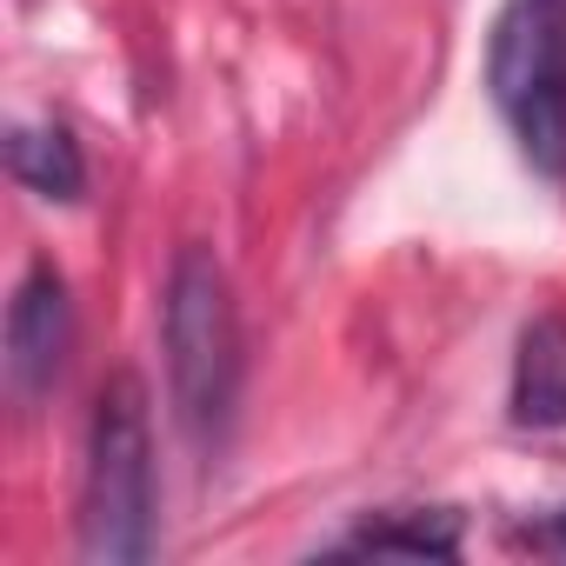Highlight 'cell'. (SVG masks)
<instances>
[{"label":"cell","instance_id":"obj_6","mask_svg":"<svg viewBox=\"0 0 566 566\" xmlns=\"http://www.w3.org/2000/svg\"><path fill=\"white\" fill-rule=\"evenodd\" d=\"M334 553H354V559H453L460 553V513H447V506L380 513V520L354 526Z\"/></svg>","mask_w":566,"mask_h":566},{"label":"cell","instance_id":"obj_5","mask_svg":"<svg viewBox=\"0 0 566 566\" xmlns=\"http://www.w3.org/2000/svg\"><path fill=\"white\" fill-rule=\"evenodd\" d=\"M506 407H513V427H533V433L566 427V314L559 307H546L520 327Z\"/></svg>","mask_w":566,"mask_h":566},{"label":"cell","instance_id":"obj_2","mask_svg":"<svg viewBox=\"0 0 566 566\" xmlns=\"http://www.w3.org/2000/svg\"><path fill=\"white\" fill-rule=\"evenodd\" d=\"M154 553V420L140 380H107L87 420L81 467V559L140 566Z\"/></svg>","mask_w":566,"mask_h":566},{"label":"cell","instance_id":"obj_8","mask_svg":"<svg viewBox=\"0 0 566 566\" xmlns=\"http://www.w3.org/2000/svg\"><path fill=\"white\" fill-rule=\"evenodd\" d=\"M520 539H526L533 553H553V559H566V506H553L546 520H533Z\"/></svg>","mask_w":566,"mask_h":566},{"label":"cell","instance_id":"obj_1","mask_svg":"<svg viewBox=\"0 0 566 566\" xmlns=\"http://www.w3.org/2000/svg\"><path fill=\"white\" fill-rule=\"evenodd\" d=\"M160 360H167L180 433L200 453H213L240 400V314H233V287H227V266L213 260V247H180L167 273Z\"/></svg>","mask_w":566,"mask_h":566},{"label":"cell","instance_id":"obj_4","mask_svg":"<svg viewBox=\"0 0 566 566\" xmlns=\"http://www.w3.org/2000/svg\"><path fill=\"white\" fill-rule=\"evenodd\" d=\"M74 354V301H67V280L54 260H34L21 273V287L8 301V394L21 407H41L61 387V367Z\"/></svg>","mask_w":566,"mask_h":566},{"label":"cell","instance_id":"obj_3","mask_svg":"<svg viewBox=\"0 0 566 566\" xmlns=\"http://www.w3.org/2000/svg\"><path fill=\"white\" fill-rule=\"evenodd\" d=\"M486 94L539 174H566V0H506L486 34Z\"/></svg>","mask_w":566,"mask_h":566},{"label":"cell","instance_id":"obj_7","mask_svg":"<svg viewBox=\"0 0 566 566\" xmlns=\"http://www.w3.org/2000/svg\"><path fill=\"white\" fill-rule=\"evenodd\" d=\"M8 174L28 187V193H41V200H81V187H87V160H81V147L67 140V127H48V120H21L14 134H8Z\"/></svg>","mask_w":566,"mask_h":566}]
</instances>
